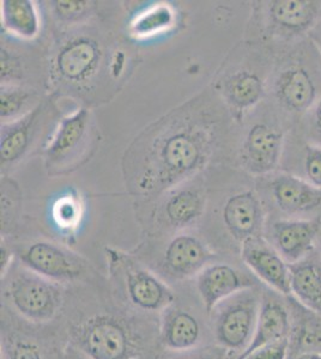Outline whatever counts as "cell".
<instances>
[{
  "mask_svg": "<svg viewBox=\"0 0 321 359\" xmlns=\"http://www.w3.org/2000/svg\"><path fill=\"white\" fill-rule=\"evenodd\" d=\"M199 321L190 311L180 308H168L161 323L163 347L176 352L192 351L199 343Z\"/></svg>",
  "mask_w": 321,
  "mask_h": 359,
  "instance_id": "cell-25",
  "label": "cell"
},
{
  "mask_svg": "<svg viewBox=\"0 0 321 359\" xmlns=\"http://www.w3.org/2000/svg\"><path fill=\"white\" fill-rule=\"evenodd\" d=\"M127 40L110 28L105 15L51 32L45 43L49 94L91 109L112 102L138 64Z\"/></svg>",
  "mask_w": 321,
  "mask_h": 359,
  "instance_id": "cell-2",
  "label": "cell"
},
{
  "mask_svg": "<svg viewBox=\"0 0 321 359\" xmlns=\"http://www.w3.org/2000/svg\"><path fill=\"white\" fill-rule=\"evenodd\" d=\"M280 48L242 39L232 46L212 78L211 88L237 125L268 97Z\"/></svg>",
  "mask_w": 321,
  "mask_h": 359,
  "instance_id": "cell-3",
  "label": "cell"
},
{
  "mask_svg": "<svg viewBox=\"0 0 321 359\" xmlns=\"http://www.w3.org/2000/svg\"><path fill=\"white\" fill-rule=\"evenodd\" d=\"M71 346L88 359H137L140 353L132 332L119 318L98 315L71 327Z\"/></svg>",
  "mask_w": 321,
  "mask_h": 359,
  "instance_id": "cell-13",
  "label": "cell"
},
{
  "mask_svg": "<svg viewBox=\"0 0 321 359\" xmlns=\"http://www.w3.org/2000/svg\"><path fill=\"white\" fill-rule=\"evenodd\" d=\"M291 131L309 143L321 145V98L291 128Z\"/></svg>",
  "mask_w": 321,
  "mask_h": 359,
  "instance_id": "cell-32",
  "label": "cell"
},
{
  "mask_svg": "<svg viewBox=\"0 0 321 359\" xmlns=\"http://www.w3.org/2000/svg\"><path fill=\"white\" fill-rule=\"evenodd\" d=\"M101 140L94 109L77 107L63 115L42 154L47 175L58 177L77 172L94 157Z\"/></svg>",
  "mask_w": 321,
  "mask_h": 359,
  "instance_id": "cell-8",
  "label": "cell"
},
{
  "mask_svg": "<svg viewBox=\"0 0 321 359\" xmlns=\"http://www.w3.org/2000/svg\"><path fill=\"white\" fill-rule=\"evenodd\" d=\"M217 259L214 249L195 233L181 231L171 235L163 249L161 267L175 279L193 277Z\"/></svg>",
  "mask_w": 321,
  "mask_h": 359,
  "instance_id": "cell-19",
  "label": "cell"
},
{
  "mask_svg": "<svg viewBox=\"0 0 321 359\" xmlns=\"http://www.w3.org/2000/svg\"><path fill=\"white\" fill-rule=\"evenodd\" d=\"M280 170L300 176L321 189V145L289 132Z\"/></svg>",
  "mask_w": 321,
  "mask_h": 359,
  "instance_id": "cell-24",
  "label": "cell"
},
{
  "mask_svg": "<svg viewBox=\"0 0 321 359\" xmlns=\"http://www.w3.org/2000/svg\"><path fill=\"white\" fill-rule=\"evenodd\" d=\"M107 265L112 277L120 283L129 301L145 311H164L173 306L171 287L129 253L106 247Z\"/></svg>",
  "mask_w": 321,
  "mask_h": 359,
  "instance_id": "cell-12",
  "label": "cell"
},
{
  "mask_svg": "<svg viewBox=\"0 0 321 359\" xmlns=\"http://www.w3.org/2000/svg\"><path fill=\"white\" fill-rule=\"evenodd\" d=\"M34 43L1 34V83L34 86L48 93L46 45L37 47Z\"/></svg>",
  "mask_w": 321,
  "mask_h": 359,
  "instance_id": "cell-17",
  "label": "cell"
},
{
  "mask_svg": "<svg viewBox=\"0 0 321 359\" xmlns=\"http://www.w3.org/2000/svg\"><path fill=\"white\" fill-rule=\"evenodd\" d=\"M240 253L244 265L266 285L280 294H291L290 266L264 236L244 241Z\"/></svg>",
  "mask_w": 321,
  "mask_h": 359,
  "instance_id": "cell-20",
  "label": "cell"
},
{
  "mask_svg": "<svg viewBox=\"0 0 321 359\" xmlns=\"http://www.w3.org/2000/svg\"><path fill=\"white\" fill-rule=\"evenodd\" d=\"M48 93L34 86L1 83L0 86V118L1 123H11L35 109Z\"/></svg>",
  "mask_w": 321,
  "mask_h": 359,
  "instance_id": "cell-29",
  "label": "cell"
},
{
  "mask_svg": "<svg viewBox=\"0 0 321 359\" xmlns=\"http://www.w3.org/2000/svg\"><path fill=\"white\" fill-rule=\"evenodd\" d=\"M86 204L77 189H69L58 196L51 206V219L61 233H74L81 225Z\"/></svg>",
  "mask_w": 321,
  "mask_h": 359,
  "instance_id": "cell-30",
  "label": "cell"
},
{
  "mask_svg": "<svg viewBox=\"0 0 321 359\" xmlns=\"http://www.w3.org/2000/svg\"><path fill=\"white\" fill-rule=\"evenodd\" d=\"M239 125L207 86L144 127L125 149L122 175L134 204L218 165L235 167Z\"/></svg>",
  "mask_w": 321,
  "mask_h": 359,
  "instance_id": "cell-1",
  "label": "cell"
},
{
  "mask_svg": "<svg viewBox=\"0 0 321 359\" xmlns=\"http://www.w3.org/2000/svg\"><path fill=\"white\" fill-rule=\"evenodd\" d=\"M209 172L168 189L137 206V217L150 236L186 231L204 219L209 201Z\"/></svg>",
  "mask_w": 321,
  "mask_h": 359,
  "instance_id": "cell-6",
  "label": "cell"
},
{
  "mask_svg": "<svg viewBox=\"0 0 321 359\" xmlns=\"http://www.w3.org/2000/svg\"><path fill=\"white\" fill-rule=\"evenodd\" d=\"M253 286L252 278L223 262H212L197 276V289L208 314L228 298Z\"/></svg>",
  "mask_w": 321,
  "mask_h": 359,
  "instance_id": "cell-21",
  "label": "cell"
},
{
  "mask_svg": "<svg viewBox=\"0 0 321 359\" xmlns=\"http://www.w3.org/2000/svg\"><path fill=\"white\" fill-rule=\"evenodd\" d=\"M268 98L296 125L321 98V54L310 37L280 49Z\"/></svg>",
  "mask_w": 321,
  "mask_h": 359,
  "instance_id": "cell-4",
  "label": "cell"
},
{
  "mask_svg": "<svg viewBox=\"0 0 321 359\" xmlns=\"http://www.w3.org/2000/svg\"><path fill=\"white\" fill-rule=\"evenodd\" d=\"M20 264L27 269L57 283L86 279L93 266L89 260L64 245L37 240L17 250Z\"/></svg>",
  "mask_w": 321,
  "mask_h": 359,
  "instance_id": "cell-16",
  "label": "cell"
},
{
  "mask_svg": "<svg viewBox=\"0 0 321 359\" xmlns=\"http://www.w3.org/2000/svg\"><path fill=\"white\" fill-rule=\"evenodd\" d=\"M320 18L319 0L253 1L244 39L282 48L308 36Z\"/></svg>",
  "mask_w": 321,
  "mask_h": 359,
  "instance_id": "cell-7",
  "label": "cell"
},
{
  "mask_svg": "<svg viewBox=\"0 0 321 359\" xmlns=\"http://www.w3.org/2000/svg\"><path fill=\"white\" fill-rule=\"evenodd\" d=\"M317 243H319V249H320V254H321V235H320V237H319V242H317Z\"/></svg>",
  "mask_w": 321,
  "mask_h": 359,
  "instance_id": "cell-40",
  "label": "cell"
},
{
  "mask_svg": "<svg viewBox=\"0 0 321 359\" xmlns=\"http://www.w3.org/2000/svg\"><path fill=\"white\" fill-rule=\"evenodd\" d=\"M210 187V184H209ZM208 205L215 206V216L234 241L242 245L253 237L263 236L268 222V210L256 179L241 172L234 184L209 191Z\"/></svg>",
  "mask_w": 321,
  "mask_h": 359,
  "instance_id": "cell-10",
  "label": "cell"
},
{
  "mask_svg": "<svg viewBox=\"0 0 321 359\" xmlns=\"http://www.w3.org/2000/svg\"><path fill=\"white\" fill-rule=\"evenodd\" d=\"M289 332L290 320L285 306L276 299L264 298L261 301L252 341L239 355V359L246 358L249 353L256 351L259 347L288 338Z\"/></svg>",
  "mask_w": 321,
  "mask_h": 359,
  "instance_id": "cell-26",
  "label": "cell"
},
{
  "mask_svg": "<svg viewBox=\"0 0 321 359\" xmlns=\"http://www.w3.org/2000/svg\"><path fill=\"white\" fill-rule=\"evenodd\" d=\"M308 36L313 40L314 43L317 45V49L320 50L321 54V18L320 21L317 22V25H315V28L310 32Z\"/></svg>",
  "mask_w": 321,
  "mask_h": 359,
  "instance_id": "cell-37",
  "label": "cell"
},
{
  "mask_svg": "<svg viewBox=\"0 0 321 359\" xmlns=\"http://www.w3.org/2000/svg\"><path fill=\"white\" fill-rule=\"evenodd\" d=\"M290 266V291L313 311H321V262L307 257Z\"/></svg>",
  "mask_w": 321,
  "mask_h": 359,
  "instance_id": "cell-28",
  "label": "cell"
},
{
  "mask_svg": "<svg viewBox=\"0 0 321 359\" xmlns=\"http://www.w3.org/2000/svg\"><path fill=\"white\" fill-rule=\"evenodd\" d=\"M256 184L268 216L273 212L280 215L273 218L321 219V189L300 176L277 170L256 179Z\"/></svg>",
  "mask_w": 321,
  "mask_h": 359,
  "instance_id": "cell-14",
  "label": "cell"
},
{
  "mask_svg": "<svg viewBox=\"0 0 321 359\" xmlns=\"http://www.w3.org/2000/svg\"><path fill=\"white\" fill-rule=\"evenodd\" d=\"M294 123L268 98L239 125L235 167L253 179L280 170Z\"/></svg>",
  "mask_w": 321,
  "mask_h": 359,
  "instance_id": "cell-5",
  "label": "cell"
},
{
  "mask_svg": "<svg viewBox=\"0 0 321 359\" xmlns=\"http://www.w3.org/2000/svg\"><path fill=\"white\" fill-rule=\"evenodd\" d=\"M295 359H321V353L319 352H303L301 355H297Z\"/></svg>",
  "mask_w": 321,
  "mask_h": 359,
  "instance_id": "cell-39",
  "label": "cell"
},
{
  "mask_svg": "<svg viewBox=\"0 0 321 359\" xmlns=\"http://www.w3.org/2000/svg\"><path fill=\"white\" fill-rule=\"evenodd\" d=\"M265 237L289 265L309 257L319 242L321 219L271 218L265 225Z\"/></svg>",
  "mask_w": 321,
  "mask_h": 359,
  "instance_id": "cell-18",
  "label": "cell"
},
{
  "mask_svg": "<svg viewBox=\"0 0 321 359\" xmlns=\"http://www.w3.org/2000/svg\"><path fill=\"white\" fill-rule=\"evenodd\" d=\"M261 306V299L252 287L216 306L214 328L217 344L227 351L241 355L252 341Z\"/></svg>",
  "mask_w": 321,
  "mask_h": 359,
  "instance_id": "cell-15",
  "label": "cell"
},
{
  "mask_svg": "<svg viewBox=\"0 0 321 359\" xmlns=\"http://www.w3.org/2000/svg\"><path fill=\"white\" fill-rule=\"evenodd\" d=\"M179 8L169 1L145 3L130 13L126 22L129 41L143 42L171 34L181 25Z\"/></svg>",
  "mask_w": 321,
  "mask_h": 359,
  "instance_id": "cell-22",
  "label": "cell"
},
{
  "mask_svg": "<svg viewBox=\"0 0 321 359\" xmlns=\"http://www.w3.org/2000/svg\"><path fill=\"white\" fill-rule=\"evenodd\" d=\"M1 34L18 41L37 42L42 32V10L33 0H3L0 3Z\"/></svg>",
  "mask_w": 321,
  "mask_h": 359,
  "instance_id": "cell-23",
  "label": "cell"
},
{
  "mask_svg": "<svg viewBox=\"0 0 321 359\" xmlns=\"http://www.w3.org/2000/svg\"><path fill=\"white\" fill-rule=\"evenodd\" d=\"M4 355L5 359H45L37 343L20 337L5 341Z\"/></svg>",
  "mask_w": 321,
  "mask_h": 359,
  "instance_id": "cell-33",
  "label": "cell"
},
{
  "mask_svg": "<svg viewBox=\"0 0 321 359\" xmlns=\"http://www.w3.org/2000/svg\"><path fill=\"white\" fill-rule=\"evenodd\" d=\"M15 253L13 249L8 247V243L5 242L4 238H1V245H0V264H1V279L8 273V271L13 267Z\"/></svg>",
  "mask_w": 321,
  "mask_h": 359,
  "instance_id": "cell-36",
  "label": "cell"
},
{
  "mask_svg": "<svg viewBox=\"0 0 321 359\" xmlns=\"http://www.w3.org/2000/svg\"><path fill=\"white\" fill-rule=\"evenodd\" d=\"M227 352L225 348L217 345V346L204 347L199 350H192V352L180 359H225Z\"/></svg>",
  "mask_w": 321,
  "mask_h": 359,
  "instance_id": "cell-35",
  "label": "cell"
},
{
  "mask_svg": "<svg viewBox=\"0 0 321 359\" xmlns=\"http://www.w3.org/2000/svg\"><path fill=\"white\" fill-rule=\"evenodd\" d=\"M5 297L13 309L33 323H48L60 311L64 294L59 283L20 264L3 278Z\"/></svg>",
  "mask_w": 321,
  "mask_h": 359,
  "instance_id": "cell-11",
  "label": "cell"
},
{
  "mask_svg": "<svg viewBox=\"0 0 321 359\" xmlns=\"http://www.w3.org/2000/svg\"><path fill=\"white\" fill-rule=\"evenodd\" d=\"M42 3L45 4L41 5L45 10L44 15L52 23L51 32L84 25L105 15L101 3L91 0H52Z\"/></svg>",
  "mask_w": 321,
  "mask_h": 359,
  "instance_id": "cell-27",
  "label": "cell"
},
{
  "mask_svg": "<svg viewBox=\"0 0 321 359\" xmlns=\"http://www.w3.org/2000/svg\"><path fill=\"white\" fill-rule=\"evenodd\" d=\"M20 186L10 176H1V226L16 221L22 199Z\"/></svg>",
  "mask_w": 321,
  "mask_h": 359,
  "instance_id": "cell-31",
  "label": "cell"
},
{
  "mask_svg": "<svg viewBox=\"0 0 321 359\" xmlns=\"http://www.w3.org/2000/svg\"><path fill=\"white\" fill-rule=\"evenodd\" d=\"M59 100L49 94L28 114L0 127L1 176H10L20 164L42 155L63 118Z\"/></svg>",
  "mask_w": 321,
  "mask_h": 359,
  "instance_id": "cell-9",
  "label": "cell"
},
{
  "mask_svg": "<svg viewBox=\"0 0 321 359\" xmlns=\"http://www.w3.org/2000/svg\"><path fill=\"white\" fill-rule=\"evenodd\" d=\"M289 339H283L276 343L268 344L256 348V351L244 359H287L288 357Z\"/></svg>",
  "mask_w": 321,
  "mask_h": 359,
  "instance_id": "cell-34",
  "label": "cell"
},
{
  "mask_svg": "<svg viewBox=\"0 0 321 359\" xmlns=\"http://www.w3.org/2000/svg\"><path fill=\"white\" fill-rule=\"evenodd\" d=\"M66 359H88L86 355H81V352L77 351L74 347L70 345L69 348L66 350Z\"/></svg>",
  "mask_w": 321,
  "mask_h": 359,
  "instance_id": "cell-38",
  "label": "cell"
}]
</instances>
